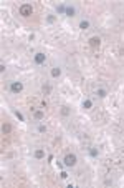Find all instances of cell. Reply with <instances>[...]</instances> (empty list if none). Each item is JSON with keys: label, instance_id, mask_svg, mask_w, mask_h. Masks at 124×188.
<instances>
[{"label": "cell", "instance_id": "1", "mask_svg": "<svg viewBox=\"0 0 124 188\" xmlns=\"http://www.w3.org/2000/svg\"><path fill=\"white\" fill-rule=\"evenodd\" d=\"M32 14H33V7L30 4L20 5V15H22V17H30Z\"/></svg>", "mask_w": 124, "mask_h": 188}, {"label": "cell", "instance_id": "2", "mask_svg": "<svg viewBox=\"0 0 124 188\" xmlns=\"http://www.w3.org/2000/svg\"><path fill=\"white\" fill-rule=\"evenodd\" d=\"M64 165L66 166H74L76 165V161H78V158H76V155L74 153H68V155L64 156Z\"/></svg>", "mask_w": 124, "mask_h": 188}, {"label": "cell", "instance_id": "3", "mask_svg": "<svg viewBox=\"0 0 124 188\" xmlns=\"http://www.w3.org/2000/svg\"><path fill=\"white\" fill-rule=\"evenodd\" d=\"M10 90L13 93H20L23 90V83H20V82H13L12 85H10Z\"/></svg>", "mask_w": 124, "mask_h": 188}, {"label": "cell", "instance_id": "4", "mask_svg": "<svg viewBox=\"0 0 124 188\" xmlns=\"http://www.w3.org/2000/svg\"><path fill=\"white\" fill-rule=\"evenodd\" d=\"M89 45H91L93 48H98V47L101 45V40H99V37H91V38H89Z\"/></svg>", "mask_w": 124, "mask_h": 188}, {"label": "cell", "instance_id": "5", "mask_svg": "<svg viewBox=\"0 0 124 188\" xmlns=\"http://www.w3.org/2000/svg\"><path fill=\"white\" fill-rule=\"evenodd\" d=\"M43 62H45V53H41V52H38L37 55H35V63L41 65Z\"/></svg>", "mask_w": 124, "mask_h": 188}, {"label": "cell", "instance_id": "6", "mask_svg": "<svg viewBox=\"0 0 124 188\" xmlns=\"http://www.w3.org/2000/svg\"><path fill=\"white\" fill-rule=\"evenodd\" d=\"M60 75H61V70L58 68V67L51 70V77H55V78H56V77H60Z\"/></svg>", "mask_w": 124, "mask_h": 188}, {"label": "cell", "instance_id": "7", "mask_svg": "<svg viewBox=\"0 0 124 188\" xmlns=\"http://www.w3.org/2000/svg\"><path fill=\"white\" fill-rule=\"evenodd\" d=\"M88 27H89V22H88V20H83V22L79 23V28H81V30H86Z\"/></svg>", "mask_w": 124, "mask_h": 188}, {"label": "cell", "instance_id": "8", "mask_svg": "<svg viewBox=\"0 0 124 188\" xmlns=\"http://www.w3.org/2000/svg\"><path fill=\"white\" fill-rule=\"evenodd\" d=\"M66 15H68V17H73L74 15V9L73 7H66Z\"/></svg>", "mask_w": 124, "mask_h": 188}, {"label": "cell", "instance_id": "9", "mask_svg": "<svg viewBox=\"0 0 124 188\" xmlns=\"http://www.w3.org/2000/svg\"><path fill=\"white\" fill-rule=\"evenodd\" d=\"M35 156H37V158H43V156H45V151L43 150H37L35 151Z\"/></svg>", "mask_w": 124, "mask_h": 188}, {"label": "cell", "instance_id": "10", "mask_svg": "<svg viewBox=\"0 0 124 188\" xmlns=\"http://www.w3.org/2000/svg\"><path fill=\"white\" fill-rule=\"evenodd\" d=\"M10 130H12V127H10V125H8V123H5V125H3V127H2V132H3V133H8V132H10Z\"/></svg>", "mask_w": 124, "mask_h": 188}, {"label": "cell", "instance_id": "11", "mask_svg": "<svg viewBox=\"0 0 124 188\" xmlns=\"http://www.w3.org/2000/svg\"><path fill=\"white\" fill-rule=\"evenodd\" d=\"M91 105H93L91 100H84L83 102V108H91Z\"/></svg>", "mask_w": 124, "mask_h": 188}, {"label": "cell", "instance_id": "12", "mask_svg": "<svg viewBox=\"0 0 124 188\" xmlns=\"http://www.w3.org/2000/svg\"><path fill=\"white\" fill-rule=\"evenodd\" d=\"M35 118H37V120H41V118H43V112H41V110H37V112H35Z\"/></svg>", "mask_w": 124, "mask_h": 188}, {"label": "cell", "instance_id": "13", "mask_svg": "<svg viewBox=\"0 0 124 188\" xmlns=\"http://www.w3.org/2000/svg\"><path fill=\"white\" fill-rule=\"evenodd\" d=\"M66 14V7H64V5H58V14Z\"/></svg>", "mask_w": 124, "mask_h": 188}, {"label": "cell", "instance_id": "14", "mask_svg": "<svg viewBox=\"0 0 124 188\" xmlns=\"http://www.w3.org/2000/svg\"><path fill=\"white\" fill-rule=\"evenodd\" d=\"M98 95L101 97V98H103V97H106V90H103V88H99V90H98Z\"/></svg>", "mask_w": 124, "mask_h": 188}, {"label": "cell", "instance_id": "15", "mask_svg": "<svg viewBox=\"0 0 124 188\" xmlns=\"http://www.w3.org/2000/svg\"><path fill=\"white\" fill-rule=\"evenodd\" d=\"M43 92H45V93H50V92H51V87H50V85H46V87H43Z\"/></svg>", "mask_w": 124, "mask_h": 188}, {"label": "cell", "instance_id": "16", "mask_svg": "<svg viewBox=\"0 0 124 188\" xmlns=\"http://www.w3.org/2000/svg\"><path fill=\"white\" fill-rule=\"evenodd\" d=\"M61 113H63V115H68V113H69L68 107H63V108H61Z\"/></svg>", "mask_w": 124, "mask_h": 188}, {"label": "cell", "instance_id": "17", "mask_svg": "<svg viewBox=\"0 0 124 188\" xmlns=\"http://www.w3.org/2000/svg\"><path fill=\"white\" fill-rule=\"evenodd\" d=\"M38 132H41V133L46 132V127H45V125H40V127H38Z\"/></svg>", "mask_w": 124, "mask_h": 188}, {"label": "cell", "instance_id": "18", "mask_svg": "<svg viewBox=\"0 0 124 188\" xmlns=\"http://www.w3.org/2000/svg\"><path fill=\"white\" fill-rule=\"evenodd\" d=\"M15 115H17V118H18V120H22V122H23V115L20 113V112H15Z\"/></svg>", "mask_w": 124, "mask_h": 188}, {"label": "cell", "instance_id": "19", "mask_svg": "<svg viewBox=\"0 0 124 188\" xmlns=\"http://www.w3.org/2000/svg\"><path fill=\"white\" fill-rule=\"evenodd\" d=\"M60 176H61V178H66V176H68V173H66V171H61Z\"/></svg>", "mask_w": 124, "mask_h": 188}, {"label": "cell", "instance_id": "20", "mask_svg": "<svg viewBox=\"0 0 124 188\" xmlns=\"http://www.w3.org/2000/svg\"><path fill=\"white\" fill-rule=\"evenodd\" d=\"M89 153H91V156H96V155H98V151H96V150H91Z\"/></svg>", "mask_w": 124, "mask_h": 188}]
</instances>
